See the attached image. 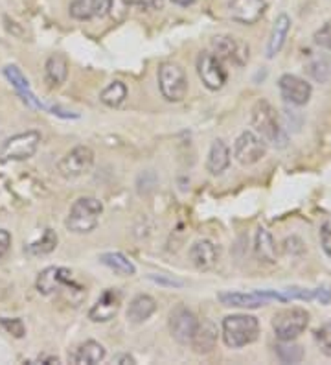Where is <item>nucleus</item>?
<instances>
[{"mask_svg": "<svg viewBox=\"0 0 331 365\" xmlns=\"http://www.w3.org/2000/svg\"><path fill=\"white\" fill-rule=\"evenodd\" d=\"M278 89L282 98L291 106H305L311 98V93H313L311 83L295 76V74H283L278 80Z\"/></svg>", "mask_w": 331, "mask_h": 365, "instance_id": "4468645a", "label": "nucleus"}, {"mask_svg": "<svg viewBox=\"0 0 331 365\" xmlns=\"http://www.w3.org/2000/svg\"><path fill=\"white\" fill-rule=\"evenodd\" d=\"M305 72L318 83H326L331 78V56L320 53L311 58L305 65Z\"/></svg>", "mask_w": 331, "mask_h": 365, "instance_id": "bb28decb", "label": "nucleus"}, {"mask_svg": "<svg viewBox=\"0 0 331 365\" xmlns=\"http://www.w3.org/2000/svg\"><path fill=\"white\" fill-rule=\"evenodd\" d=\"M9 245H11V235L6 229H0V259L8 253Z\"/></svg>", "mask_w": 331, "mask_h": 365, "instance_id": "58836bf2", "label": "nucleus"}, {"mask_svg": "<svg viewBox=\"0 0 331 365\" xmlns=\"http://www.w3.org/2000/svg\"><path fill=\"white\" fill-rule=\"evenodd\" d=\"M313 41H315V45L320 46V48L331 50V21L324 24L320 30L315 31Z\"/></svg>", "mask_w": 331, "mask_h": 365, "instance_id": "f704fd0d", "label": "nucleus"}, {"mask_svg": "<svg viewBox=\"0 0 331 365\" xmlns=\"http://www.w3.org/2000/svg\"><path fill=\"white\" fill-rule=\"evenodd\" d=\"M214 53L221 61H228L236 67H243L247 65L248 58H251V48L245 41L238 39L234 36H217L212 39Z\"/></svg>", "mask_w": 331, "mask_h": 365, "instance_id": "9b49d317", "label": "nucleus"}, {"mask_svg": "<svg viewBox=\"0 0 331 365\" xmlns=\"http://www.w3.org/2000/svg\"><path fill=\"white\" fill-rule=\"evenodd\" d=\"M94 166V152L88 146H75L58 163V172L65 179H78Z\"/></svg>", "mask_w": 331, "mask_h": 365, "instance_id": "1a4fd4ad", "label": "nucleus"}, {"mask_svg": "<svg viewBox=\"0 0 331 365\" xmlns=\"http://www.w3.org/2000/svg\"><path fill=\"white\" fill-rule=\"evenodd\" d=\"M276 356L282 364H300L304 360V349L300 345H296L295 339L291 341H280L276 347Z\"/></svg>", "mask_w": 331, "mask_h": 365, "instance_id": "c756f323", "label": "nucleus"}, {"mask_svg": "<svg viewBox=\"0 0 331 365\" xmlns=\"http://www.w3.org/2000/svg\"><path fill=\"white\" fill-rule=\"evenodd\" d=\"M320 242H322L324 253L331 259V229L327 227V225H324V227L320 229Z\"/></svg>", "mask_w": 331, "mask_h": 365, "instance_id": "4c0bfd02", "label": "nucleus"}, {"mask_svg": "<svg viewBox=\"0 0 331 365\" xmlns=\"http://www.w3.org/2000/svg\"><path fill=\"white\" fill-rule=\"evenodd\" d=\"M72 282V272L68 267L50 266L44 267L36 281V288L41 295H52L61 292L63 288H74Z\"/></svg>", "mask_w": 331, "mask_h": 365, "instance_id": "ddd939ff", "label": "nucleus"}, {"mask_svg": "<svg viewBox=\"0 0 331 365\" xmlns=\"http://www.w3.org/2000/svg\"><path fill=\"white\" fill-rule=\"evenodd\" d=\"M0 327L14 336V338H24L26 334V327L22 323V319H8V317H0Z\"/></svg>", "mask_w": 331, "mask_h": 365, "instance_id": "72a5a7b5", "label": "nucleus"}, {"mask_svg": "<svg viewBox=\"0 0 331 365\" xmlns=\"http://www.w3.org/2000/svg\"><path fill=\"white\" fill-rule=\"evenodd\" d=\"M105 347H103L102 343L88 339V341L81 343L80 347L72 352L68 360L75 365H96L105 360Z\"/></svg>", "mask_w": 331, "mask_h": 365, "instance_id": "a211bd4d", "label": "nucleus"}, {"mask_svg": "<svg viewBox=\"0 0 331 365\" xmlns=\"http://www.w3.org/2000/svg\"><path fill=\"white\" fill-rule=\"evenodd\" d=\"M4 76L9 83L14 85V89L21 94V98L24 100L28 106L37 107V109H46V107H44L43 103L33 96V93H31L30 89V81L26 80V76H24V74H22L15 65H8V67L4 68Z\"/></svg>", "mask_w": 331, "mask_h": 365, "instance_id": "6ab92c4d", "label": "nucleus"}, {"mask_svg": "<svg viewBox=\"0 0 331 365\" xmlns=\"http://www.w3.org/2000/svg\"><path fill=\"white\" fill-rule=\"evenodd\" d=\"M154 310H157V301H154L151 295L140 294L129 303L127 321L129 323H135V325L144 323V321L149 319V317L153 316Z\"/></svg>", "mask_w": 331, "mask_h": 365, "instance_id": "412c9836", "label": "nucleus"}, {"mask_svg": "<svg viewBox=\"0 0 331 365\" xmlns=\"http://www.w3.org/2000/svg\"><path fill=\"white\" fill-rule=\"evenodd\" d=\"M41 144V133L36 130L26 131L9 137L2 148H0V160L9 163V160H28L36 155L37 148Z\"/></svg>", "mask_w": 331, "mask_h": 365, "instance_id": "423d86ee", "label": "nucleus"}, {"mask_svg": "<svg viewBox=\"0 0 331 365\" xmlns=\"http://www.w3.org/2000/svg\"><path fill=\"white\" fill-rule=\"evenodd\" d=\"M159 87L168 102H182L188 94V76L179 63L166 61L159 67Z\"/></svg>", "mask_w": 331, "mask_h": 365, "instance_id": "20e7f679", "label": "nucleus"}, {"mask_svg": "<svg viewBox=\"0 0 331 365\" xmlns=\"http://www.w3.org/2000/svg\"><path fill=\"white\" fill-rule=\"evenodd\" d=\"M199 319L191 310L179 304L169 314V332H172L173 339L181 345H188L194 338L195 330H197Z\"/></svg>", "mask_w": 331, "mask_h": 365, "instance_id": "f8f14e48", "label": "nucleus"}, {"mask_svg": "<svg viewBox=\"0 0 331 365\" xmlns=\"http://www.w3.org/2000/svg\"><path fill=\"white\" fill-rule=\"evenodd\" d=\"M120 307H122V292L116 288H107L100 295L96 304L88 310V319L94 323H107L115 319L116 314L120 312Z\"/></svg>", "mask_w": 331, "mask_h": 365, "instance_id": "2eb2a0df", "label": "nucleus"}, {"mask_svg": "<svg viewBox=\"0 0 331 365\" xmlns=\"http://www.w3.org/2000/svg\"><path fill=\"white\" fill-rule=\"evenodd\" d=\"M230 166V150L221 138L214 140L206 159V170L212 175H221Z\"/></svg>", "mask_w": 331, "mask_h": 365, "instance_id": "5701e85b", "label": "nucleus"}, {"mask_svg": "<svg viewBox=\"0 0 331 365\" xmlns=\"http://www.w3.org/2000/svg\"><path fill=\"white\" fill-rule=\"evenodd\" d=\"M309 327V312L305 308H287L274 316L273 329L280 341H291L304 334Z\"/></svg>", "mask_w": 331, "mask_h": 365, "instance_id": "39448f33", "label": "nucleus"}, {"mask_svg": "<svg viewBox=\"0 0 331 365\" xmlns=\"http://www.w3.org/2000/svg\"><path fill=\"white\" fill-rule=\"evenodd\" d=\"M315 343L322 351V354L331 356V323H326L315 332Z\"/></svg>", "mask_w": 331, "mask_h": 365, "instance_id": "2f4dec72", "label": "nucleus"}, {"mask_svg": "<svg viewBox=\"0 0 331 365\" xmlns=\"http://www.w3.org/2000/svg\"><path fill=\"white\" fill-rule=\"evenodd\" d=\"M66 76H68V61L63 53H53L46 59V65H44V81L50 85V87H59L61 83H65Z\"/></svg>", "mask_w": 331, "mask_h": 365, "instance_id": "b1692460", "label": "nucleus"}, {"mask_svg": "<svg viewBox=\"0 0 331 365\" xmlns=\"http://www.w3.org/2000/svg\"><path fill=\"white\" fill-rule=\"evenodd\" d=\"M219 301L223 307L232 308H260L265 307L270 301H278V303H285L282 292H274V289H256L251 294H243V292H221Z\"/></svg>", "mask_w": 331, "mask_h": 365, "instance_id": "0eeeda50", "label": "nucleus"}, {"mask_svg": "<svg viewBox=\"0 0 331 365\" xmlns=\"http://www.w3.org/2000/svg\"><path fill=\"white\" fill-rule=\"evenodd\" d=\"M68 11L75 21H88L98 15V0H72Z\"/></svg>", "mask_w": 331, "mask_h": 365, "instance_id": "7c9ffc66", "label": "nucleus"}, {"mask_svg": "<svg viewBox=\"0 0 331 365\" xmlns=\"http://www.w3.org/2000/svg\"><path fill=\"white\" fill-rule=\"evenodd\" d=\"M282 294L285 297V303L287 301H311V299H315V289L298 288V286L282 289Z\"/></svg>", "mask_w": 331, "mask_h": 365, "instance_id": "473e14b6", "label": "nucleus"}, {"mask_svg": "<svg viewBox=\"0 0 331 365\" xmlns=\"http://www.w3.org/2000/svg\"><path fill=\"white\" fill-rule=\"evenodd\" d=\"M217 336H219V332H217V327L214 321H199L197 330H195L194 338L190 341L191 349L197 354H208V352H212L216 349Z\"/></svg>", "mask_w": 331, "mask_h": 365, "instance_id": "f3484780", "label": "nucleus"}, {"mask_svg": "<svg viewBox=\"0 0 331 365\" xmlns=\"http://www.w3.org/2000/svg\"><path fill=\"white\" fill-rule=\"evenodd\" d=\"M115 364H120V365H135L137 361H135V358L131 356V354H118V356H115Z\"/></svg>", "mask_w": 331, "mask_h": 365, "instance_id": "a19ab883", "label": "nucleus"}, {"mask_svg": "<svg viewBox=\"0 0 331 365\" xmlns=\"http://www.w3.org/2000/svg\"><path fill=\"white\" fill-rule=\"evenodd\" d=\"M129 4H132L135 8L146 9V11H157V9H162L166 0H129Z\"/></svg>", "mask_w": 331, "mask_h": 365, "instance_id": "c9c22d12", "label": "nucleus"}, {"mask_svg": "<svg viewBox=\"0 0 331 365\" xmlns=\"http://www.w3.org/2000/svg\"><path fill=\"white\" fill-rule=\"evenodd\" d=\"M172 2L177 6H191L195 0H172Z\"/></svg>", "mask_w": 331, "mask_h": 365, "instance_id": "37998d69", "label": "nucleus"}, {"mask_svg": "<svg viewBox=\"0 0 331 365\" xmlns=\"http://www.w3.org/2000/svg\"><path fill=\"white\" fill-rule=\"evenodd\" d=\"M110 4H112V0H98V15L109 14Z\"/></svg>", "mask_w": 331, "mask_h": 365, "instance_id": "79ce46f5", "label": "nucleus"}, {"mask_svg": "<svg viewBox=\"0 0 331 365\" xmlns=\"http://www.w3.org/2000/svg\"><path fill=\"white\" fill-rule=\"evenodd\" d=\"M197 74L204 87L210 91H221L228 80L225 65L214 52H203L197 58Z\"/></svg>", "mask_w": 331, "mask_h": 365, "instance_id": "6e6552de", "label": "nucleus"}, {"mask_svg": "<svg viewBox=\"0 0 331 365\" xmlns=\"http://www.w3.org/2000/svg\"><path fill=\"white\" fill-rule=\"evenodd\" d=\"M315 297L320 301V304H330L331 303V288L330 286H320L315 289Z\"/></svg>", "mask_w": 331, "mask_h": 365, "instance_id": "ea45409f", "label": "nucleus"}, {"mask_svg": "<svg viewBox=\"0 0 331 365\" xmlns=\"http://www.w3.org/2000/svg\"><path fill=\"white\" fill-rule=\"evenodd\" d=\"M190 260L197 269L206 272L217 262V250L210 240H197L190 247Z\"/></svg>", "mask_w": 331, "mask_h": 365, "instance_id": "aec40b11", "label": "nucleus"}, {"mask_svg": "<svg viewBox=\"0 0 331 365\" xmlns=\"http://www.w3.org/2000/svg\"><path fill=\"white\" fill-rule=\"evenodd\" d=\"M254 253L258 260L263 264L276 262V244H274L273 236L267 229L260 227L256 232V240H254Z\"/></svg>", "mask_w": 331, "mask_h": 365, "instance_id": "393cba45", "label": "nucleus"}, {"mask_svg": "<svg viewBox=\"0 0 331 365\" xmlns=\"http://www.w3.org/2000/svg\"><path fill=\"white\" fill-rule=\"evenodd\" d=\"M289 30H291V19H289V15L280 14L278 19L274 21L269 43H267V58L273 59L276 53H280V50H282L283 45H285Z\"/></svg>", "mask_w": 331, "mask_h": 365, "instance_id": "4be33fe9", "label": "nucleus"}, {"mask_svg": "<svg viewBox=\"0 0 331 365\" xmlns=\"http://www.w3.org/2000/svg\"><path fill=\"white\" fill-rule=\"evenodd\" d=\"M251 124L254 131L270 146L282 150L289 143V135L283 130L278 113L267 100H258L254 103L251 111Z\"/></svg>", "mask_w": 331, "mask_h": 365, "instance_id": "f257e3e1", "label": "nucleus"}, {"mask_svg": "<svg viewBox=\"0 0 331 365\" xmlns=\"http://www.w3.org/2000/svg\"><path fill=\"white\" fill-rule=\"evenodd\" d=\"M127 98V87L122 81H112L100 93V102L107 107H118Z\"/></svg>", "mask_w": 331, "mask_h": 365, "instance_id": "c85d7f7f", "label": "nucleus"}, {"mask_svg": "<svg viewBox=\"0 0 331 365\" xmlns=\"http://www.w3.org/2000/svg\"><path fill=\"white\" fill-rule=\"evenodd\" d=\"M103 214V203L96 197L85 196L74 201L70 212L66 216V229L74 235H87L93 232L100 223Z\"/></svg>", "mask_w": 331, "mask_h": 365, "instance_id": "f03ea898", "label": "nucleus"}, {"mask_svg": "<svg viewBox=\"0 0 331 365\" xmlns=\"http://www.w3.org/2000/svg\"><path fill=\"white\" fill-rule=\"evenodd\" d=\"M56 247H58V235L52 229H44L43 236H41L39 240L28 244L24 247V251L28 255H31V257H43V255L52 253Z\"/></svg>", "mask_w": 331, "mask_h": 365, "instance_id": "cd10ccee", "label": "nucleus"}, {"mask_svg": "<svg viewBox=\"0 0 331 365\" xmlns=\"http://www.w3.org/2000/svg\"><path fill=\"white\" fill-rule=\"evenodd\" d=\"M149 279L159 286H172V288H182L184 286V282L179 281V279H172V277L166 275H149Z\"/></svg>", "mask_w": 331, "mask_h": 365, "instance_id": "e433bc0d", "label": "nucleus"}, {"mask_svg": "<svg viewBox=\"0 0 331 365\" xmlns=\"http://www.w3.org/2000/svg\"><path fill=\"white\" fill-rule=\"evenodd\" d=\"M267 155V143L254 131H243L234 144V157L239 165L252 166Z\"/></svg>", "mask_w": 331, "mask_h": 365, "instance_id": "9d476101", "label": "nucleus"}, {"mask_svg": "<svg viewBox=\"0 0 331 365\" xmlns=\"http://www.w3.org/2000/svg\"><path fill=\"white\" fill-rule=\"evenodd\" d=\"M100 262H102L103 266L110 267V269L118 273V275L131 277L137 273V266H135L124 253H118V251H116V253L112 251V253L100 255Z\"/></svg>", "mask_w": 331, "mask_h": 365, "instance_id": "a878e982", "label": "nucleus"}, {"mask_svg": "<svg viewBox=\"0 0 331 365\" xmlns=\"http://www.w3.org/2000/svg\"><path fill=\"white\" fill-rule=\"evenodd\" d=\"M267 9V0H230L228 14L239 24H256Z\"/></svg>", "mask_w": 331, "mask_h": 365, "instance_id": "dca6fc26", "label": "nucleus"}, {"mask_svg": "<svg viewBox=\"0 0 331 365\" xmlns=\"http://www.w3.org/2000/svg\"><path fill=\"white\" fill-rule=\"evenodd\" d=\"M260 334V321L247 314H232L223 319V341L230 349L251 345Z\"/></svg>", "mask_w": 331, "mask_h": 365, "instance_id": "7ed1b4c3", "label": "nucleus"}]
</instances>
